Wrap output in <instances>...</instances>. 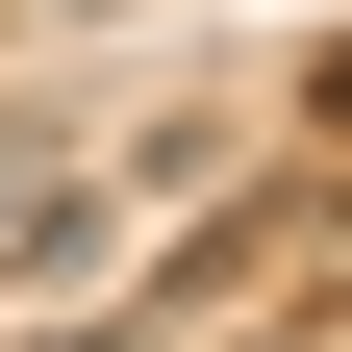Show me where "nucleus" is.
I'll return each mask as SVG.
<instances>
[{
  "instance_id": "nucleus-1",
  "label": "nucleus",
  "mask_w": 352,
  "mask_h": 352,
  "mask_svg": "<svg viewBox=\"0 0 352 352\" xmlns=\"http://www.w3.org/2000/svg\"><path fill=\"white\" fill-rule=\"evenodd\" d=\"M327 126H352V76H327Z\"/></svg>"
}]
</instances>
